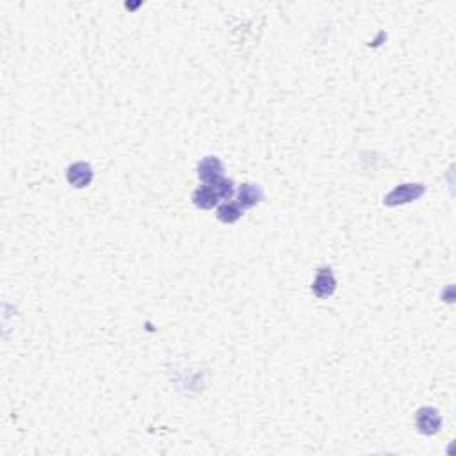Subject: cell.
I'll list each match as a JSON object with an SVG mask.
<instances>
[{"mask_svg":"<svg viewBox=\"0 0 456 456\" xmlns=\"http://www.w3.org/2000/svg\"><path fill=\"white\" fill-rule=\"evenodd\" d=\"M416 426L417 431L422 435H435L442 426V417L439 410L431 407H422L416 413Z\"/></svg>","mask_w":456,"mask_h":456,"instance_id":"cell-2","label":"cell"},{"mask_svg":"<svg viewBox=\"0 0 456 456\" xmlns=\"http://www.w3.org/2000/svg\"><path fill=\"white\" fill-rule=\"evenodd\" d=\"M335 289L337 280L335 275H333L332 267H319L314 284H312V293H314V296H317L319 300H326V298H330L335 293Z\"/></svg>","mask_w":456,"mask_h":456,"instance_id":"cell-3","label":"cell"},{"mask_svg":"<svg viewBox=\"0 0 456 456\" xmlns=\"http://www.w3.org/2000/svg\"><path fill=\"white\" fill-rule=\"evenodd\" d=\"M244 208L241 207L239 204H234V202H226L223 204L221 207L217 208L216 217L221 223H226V225H232V223L239 221L241 216H243Z\"/></svg>","mask_w":456,"mask_h":456,"instance_id":"cell-8","label":"cell"},{"mask_svg":"<svg viewBox=\"0 0 456 456\" xmlns=\"http://www.w3.org/2000/svg\"><path fill=\"white\" fill-rule=\"evenodd\" d=\"M219 200L221 198H219V195L216 193V189H214L213 186H208V184H204V186L198 187V189L193 193V204H195V207L204 208V211L216 207Z\"/></svg>","mask_w":456,"mask_h":456,"instance_id":"cell-7","label":"cell"},{"mask_svg":"<svg viewBox=\"0 0 456 456\" xmlns=\"http://www.w3.org/2000/svg\"><path fill=\"white\" fill-rule=\"evenodd\" d=\"M237 198H239L241 207L252 208L264 200V191H262V187L257 186V184H243V186L239 187Z\"/></svg>","mask_w":456,"mask_h":456,"instance_id":"cell-6","label":"cell"},{"mask_svg":"<svg viewBox=\"0 0 456 456\" xmlns=\"http://www.w3.org/2000/svg\"><path fill=\"white\" fill-rule=\"evenodd\" d=\"M67 180L70 186L77 187V189L88 187L93 182V168L84 160L73 163L67 171Z\"/></svg>","mask_w":456,"mask_h":456,"instance_id":"cell-5","label":"cell"},{"mask_svg":"<svg viewBox=\"0 0 456 456\" xmlns=\"http://www.w3.org/2000/svg\"><path fill=\"white\" fill-rule=\"evenodd\" d=\"M225 166L217 157L208 155L202 163L198 164V178L204 184H214V182L225 178Z\"/></svg>","mask_w":456,"mask_h":456,"instance_id":"cell-4","label":"cell"},{"mask_svg":"<svg viewBox=\"0 0 456 456\" xmlns=\"http://www.w3.org/2000/svg\"><path fill=\"white\" fill-rule=\"evenodd\" d=\"M424 191L426 187L422 184H401V186H396L383 198V204L387 207H398V205L410 204V202H416V200L421 198L424 195Z\"/></svg>","mask_w":456,"mask_h":456,"instance_id":"cell-1","label":"cell"}]
</instances>
